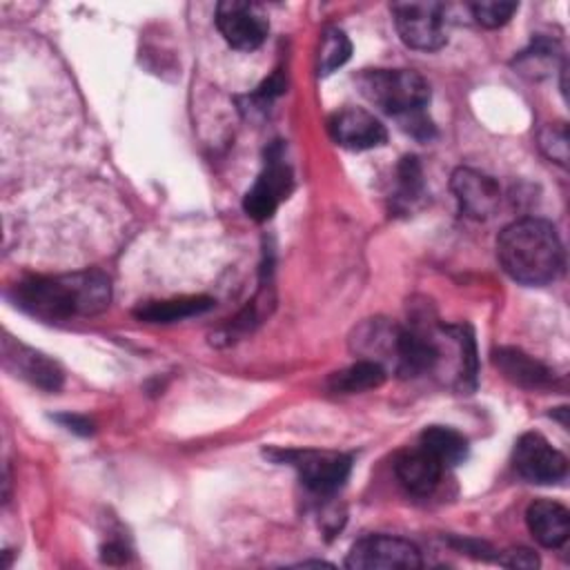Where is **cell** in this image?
<instances>
[{
	"label": "cell",
	"mask_w": 570,
	"mask_h": 570,
	"mask_svg": "<svg viewBox=\"0 0 570 570\" xmlns=\"http://www.w3.org/2000/svg\"><path fill=\"white\" fill-rule=\"evenodd\" d=\"M327 131L336 145L352 151L374 149L387 140L381 120L361 107H343L334 111L327 120Z\"/></svg>",
	"instance_id": "cell-10"
},
{
	"label": "cell",
	"mask_w": 570,
	"mask_h": 570,
	"mask_svg": "<svg viewBox=\"0 0 570 570\" xmlns=\"http://www.w3.org/2000/svg\"><path fill=\"white\" fill-rule=\"evenodd\" d=\"M216 27L227 45L240 51H252L263 45L269 22L263 7L256 2L223 0L216 7Z\"/></svg>",
	"instance_id": "cell-8"
},
{
	"label": "cell",
	"mask_w": 570,
	"mask_h": 570,
	"mask_svg": "<svg viewBox=\"0 0 570 570\" xmlns=\"http://www.w3.org/2000/svg\"><path fill=\"white\" fill-rule=\"evenodd\" d=\"M58 421H60L65 428H69V430H73V432H78V434H89V432H91V423H89L85 416L62 414V416H58Z\"/></svg>",
	"instance_id": "cell-25"
},
{
	"label": "cell",
	"mask_w": 570,
	"mask_h": 570,
	"mask_svg": "<svg viewBox=\"0 0 570 570\" xmlns=\"http://www.w3.org/2000/svg\"><path fill=\"white\" fill-rule=\"evenodd\" d=\"M399 38L419 51H436L445 45V7L441 2H394Z\"/></svg>",
	"instance_id": "cell-5"
},
{
	"label": "cell",
	"mask_w": 570,
	"mask_h": 570,
	"mask_svg": "<svg viewBox=\"0 0 570 570\" xmlns=\"http://www.w3.org/2000/svg\"><path fill=\"white\" fill-rule=\"evenodd\" d=\"M2 354H4L7 370H11L16 376L29 381L31 385H36L40 390L56 392L65 381L62 367L53 358H49L47 354L33 350V347H27L22 343L4 338Z\"/></svg>",
	"instance_id": "cell-12"
},
{
	"label": "cell",
	"mask_w": 570,
	"mask_h": 570,
	"mask_svg": "<svg viewBox=\"0 0 570 570\" xmlns=\"http://www.w3.org/2000/svg\"><path fill=\"white\" fill-rule=\"evenodd\" d=\"M387 372L374 363V361H356L334 374H330L327 385L332 392H343V394H354V392H365L383 385Z\"/></svg>",
	"instance_id": "cell-18"
},
{
	"label": "cell",
	"mask_w": 570,
	"mask_h": 570,
	"mask_svg": "<svg viewBox=\"0 0 570 570\" xmlns=\"http://www.w3.org/2000/svg\"><path fill=\"white\" fill-rule=\"evenodd\" d=\"M517 9H519L517 2H505V0H479L470 4L474 20L485 29L503 27Z\"/></svg>",
	"instance_id": "cell-22"
},
{
	"label": "cell",
	"mask_w": 570,
	"mask_h": 570,
	"mask_svg": "<svg viewBox=\"0 0 570 570\" xmlns=\"http://www.w3.org/2000/svg\"><path fill=\"white\" fill-rule=\"evenodd\" d=\"M525 523L532 537L543 548H561L568 541L570 534V514L566 505L550 501V499H537L525 510Z\"/></svg>",
	"instance_id": "cell-15"
},
{
	"label": "cell",
	"mask_w": 570,
	"mask_h": 570,
	"mask_svg": "<svg viewBox=\"0 0 570 570\" xmlns=\"http://www.w3.org/2000/svg\"><path fill=\"white\" fill-rule=\"evenodd\" d=\"M421 563V552L412 541L390 534L358 539L345 559L352 570H416Z\"/></svg>",
	"instance_id": "cell-7"
},
{
	"label": "cell",
	"mask_w": 570,
	"mask_h": 570,
	"mask_svg": "<svg viewBox=\"0 0 570 570\" xmlns=\"http://www.w3.org/2000/svg\"><path fill=\"white\" fill-rule=\"evenodd\" d=\"M499 563L508 566V568H525V570H530V568L539 566V559L528 548H512V550L503 552V557H499Z\"/></svg>",
	"instance_id": "cell-24"
},
{
	"label": "cell",
	"mask_w": 570,
	"mask_h": 570,
	"mask_svg": "<svg viewBox=\"0 0 570 570\" xmlns=\"http://www.w3.org/2000/svg\"><path fill=\"white\" fill-rule=\"evenodd\" d=\"M514 470L532 483H557L568 472V459L539 432H525L514 443Z\"/></svg>",
	"instance_id": "cell-9"
},
{
	"label": "cell",
	"mask_w": 570,
	"mask_h": 570,
	"mask_svg": "<svg viewBox=\"0 0 570 570\" xmlns=\"http://www.w3.org/2000/svg\"><path fill=\"white\" fill-rule=\"evenodd\" d=\"M102 559L105 561H109V563H114V554L118 557V563H122V561H127V548L122 546V543H107L105 548H102Z\"/></svg>",
	"instance_id": "cell-26"
},
{
	"label": "cell",
	"mask_w": 570,
	"mask_h": 570,
	"mask_svg": "<svg viewBox=\"0 0 570 570\" xmlns=\"http://www.w3.org/2000/svg\"><path fill=\"white\" fill-rule=\"evenodd\" d=\"M356 85L374 107L396 120L423 111L430 100L428 80L412 69H363Z\"/></svg>",
	"instance_id": "cell-3"
},
{
	"label": "cell",
	"mask_w": 570,
	"mask_h": 570,
	"mask_svg": "<svg viewBox=\"0 0 570 570\" xmlns=\"http://www.w3.org/2000/svg\"><path fill=\"white\" fill-rule=\"evenodd\" d=\"M497 256L510 278L534 287L557 281L566 265L557 229L541 218L510 223L497 238Z\"/></svg>",
	"instance_id": "cell-2"
},
{
	"label": "cell",
	"mask_w": 570,
	"mask_h": 570,
	"mask_svg": "<svg viewBox=\"0 0 570 570\" xmlns=\"http://www.w3.org/2000/svg\"><path fill=\"white\" fill-rule=\"evenodd\" d=\"M494 367L514 385L525 390H543L552 383V370L519 347H497L492 352Z\"/></svg>",
	"instance_id": "cell-13"
},
{
	"label": "cell",
	"mask_w": 570,
	"mask_h": 570,
	"mask_svg": "<svg viewBox=\"0 0 570 570\" xmlns=\"http://www.w3.org/2000/svg\"><path fill=\"white\" fill-rule=\"evenodd\" d=\"M450 189L459 203V209L474 220L490 218L501 200L499 183L472 167H459L450 178Z\"/></svg>",
	"instance_id": "cell-11"
},
{
	"label": "cell",
	"mask_w": 570,
	"mask_h": 570,
	"mask_svg": "<svg viewBox=\"0 0 570 570\" xmlns=\"http://www.w3.org/2000/svg\"><path fill=\"white\" fill-rule=\"evenodd\" d=\"M294 187L292 167L285 163L283 142L276 140L265 151V165L254 185L247 189L243 198V209L249 218L263 223L274 216L278 205L287 200Z\"/></svg>",
	"instance_id": "cell-4"
},
{
	"label": "cell",
	"mask_w": 570,
	"mask_h": 570,
	"mask_svg": "<svg viewBox=\"0 0 570 570\" xmlns=\"http://www.w3.org/2000/svg\"><path fill=\"white\" fill-rule=\"evenodd\" d=\"M11 301L22 312L42 321L94 316L107 309L111 301V283L100 269L29 276L11 287Z\"/></svg>",
	"instance_id": "cell-1"
},
{
	"label": "cell",
	"mask_w": 570,
	"mask_h": 570,
	"mask_svg": "<svg viewBox=\"0 0 570 570\" xmlns=\"http://www.w3.org/2000/svg\"><path fill=\"white\" fill-rule=\"evenodd\" d=\"M559 49L550 38H534L530 42L528 49H523L517 58H514V67L530 76V78H539L543 73L550 71V67L554 65Z\"/></svg>",
	"instance_id": "cell-21"
},
{
	"label": "cell",
	"mask_w": 570,
	"mask_h": 570,
	"mask_svg": "<svg viewBox=\"0 0 570 570\" xmlns=\"http://www.w3.org/2000/svg\"><path fill=\"white\" fill-rule=\"evenodd\" d=\"M352 56V42L347 33L338 27H327L321 33V45L316 53V69L318 76H330L338 67H343Z\"/></svg>",
	"instance_id": "cell-20"
},
{
	"label": "cell",
	"mask_w": 570,
	"mask_h": 570,
	"mask_svg": "<svg viewBox=\"0 0 570 570\" xmlns=\"http://www.w3.org/2000/svg\"><path fill=\"white\" fill-rule=\"evenodd\" d=\"M214 305L212 296H178V298H165V301H147L140 303L134 309V316L138 321L147 323H174L189 316L205 314Z\"/></svg>",
	"instance_id": "cell-16"
},
{
	"label": "cell",
	"mask_w": 570,
	"mask_h": 570,
	"mask_svg": "<svg viewBox=\"0 0 570 570\" xmlns=\"http://www.w3.org/2000/svg\"><path fill=\"white\" fill-rule=\"evenodd\" d=\"M419 445L428 450L441 465H459L468 456V439L443 425H430L421 432Z\"/></svg>",
	"instance_id": "cell-17"
},
{
	"label": "cell",
	"mask_w": 570,
	"mask_h": 570,
	"mask_svg": "<svg viewBox=\"0 0 570 570\" xmlns=\"http://www.w3.org/2000/svg\"><path fill=\"white\" fill-rule=\"evenodd\" d=\"M276 461H287L301 476V483L316 494H334L350 476L352 459L341 452L321 450H283Z\"/></svg>",
	"instance_id": "cell-6"
},
{
	"label": "cell",
	"mask_w": 570,
	"mask_h": 570,
	"mask_svg": "<svg viewBox=\"0 0 570 570\" xmlns=\"http://www.w3.org/2000/svg\"><path fill=\"white\" fill-rule=\"evenodd\" d=\"M441 470H443V465L421 445L401 452L394 461V474H396L399 483L410 494H416V497H425V494L434 492V488L439 485V479H441Z\"/></svg>",
	"instance_id": "cell-14"
},
{
	"label": "cell",
	"mask_w": 570,
	"mask_h": 570,
	"mask_svg": "<svg viewBox=\"0 0 570 570\" xmlns=\"http://www.w3.org/2000/svg\"><path fill=\"white\" fill-rule=\"evenodd\" d=\"M539 145L550 160L566 167V163H568V129L563 122L543 127L539 134Z\"/></svg>",
	"instance_id": "cell-23"
},
{
	"label": "cell",
	"mask_w": 570,
	"mask_h": 570,
	"mask_svg": "<svg viewBox=\"0 0 570 570\" xmlns=\"http://www.w3.org/2000/svg\"><path fill=\"white\" fill-rule=\"evenodd\" d=\"M394 176H396V189L392 196V205H394V209L407 212L425 194V180H423V169H421L419 158L412 154L403 156L396 165Z\"/></svg>",
	"instance_id": "cell-19"
}]
</instances>
